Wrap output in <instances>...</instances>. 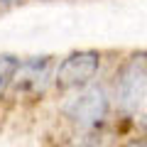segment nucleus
I'll return each instance as SVG.
<instances>
[{
  "mask_svg": "<svg viewBox=\"0 0 147 147\" xmlns=\"http://www.w3.org/2000/svg\"><path fill=\"white\" fill-rule=\"evenodd\" d=\"M125 147H147V142H137V140H135V142H127Z\"/></svg>",
  "mask_w": 147,
  "mask_h": 147,
  "instance_id": "nucleus-7",
  "label": "nucleus"
},
{
  "mask_svg": "<svg viewBox=\"0 0 147 147\" xmlns=\"http://www.w3.org/2000/svg\"><path fill=\"white\" fill-rule=\"evenodd\" d=\"M79 147H91V145H79Z\"/></svg>",
  "mask_w": 147,
  "mask_h": 147,
  "instance_id": "nucleus-8",
  "label": "nucleus"
},
{
  "mask_svg": "<svg viewBox=\"0 0 147 147\" xmlns=\"http://www.w3.org/2000/svg\"><path fill=\"white\" fill-rule=\"evenodd\" d=\"M17 66L20 61L12 57H0V96L7 91V86L15 81V74H17Z\"/></svg>",
  "mask_w": 147,
  "mask_h": 147,
  "instance_id": "nucleus-5",
  "label": "nucleus"
},
{
  "mask_svg": "<svg viewBox=\"0 0 147 147\" xmlns=\"http://www.w3.org/2000/svg\"><path fill=\"white\" fill-rule=\"evenodd\" d=\"M61 110H64V115L71 118L76 125L93 127V125H98L105 118V113H108V96H105V91L98 88V86H88V88L79 91L76 96H71V98L61 105Z\"/></svg>",
  "mask_w": 147,
  "mask_h": 147,
  "instance_id": "nucleus-1",
  "label": "nucleus"
},
{
  "mask_svg": "<svg viewBox=\"0 0 147 147\" xmlns=\"http://www.w3.org/2000/svg\"><path fill=\"white\" fill-rule=\"evenodd\" d=\"M145 86H147V59L145 57H132L120 69L118 81H115L118 105L123 110H137Z\"/></svg>",
  "mask_w": 147,
  "mask_h": 147,
  "instance_id": "nucleus-2",
  "label": "nucleus"
},
{
  "mask_svg": "<svg viewBox=\"0 0 147 147\" xmlns=\"http://www.w3.org/2000/svg\"><path fill=\"white\" fill-rule=\"evenodd\" d=\"M52 69H54V61L49 57H39V59H27L17 66V74H15V81L12 84L17 86V91H44V86L49 84L52 79Z\"/></svg>",
  "mask_w": 147,
  "mask_h": 147,
  "instance_id": "nucleus-4",
  "label": "nucleus"
},
{
  "mask_svg": "<svg viewBox=\"0 0 147 147\" xmlns=\"http://www.w3.org/2000/svg\"><path fill=\"white\" fill-rule=\"evenodd\" d=\"M137 110H140L142 115L147 118V86H145V91H142V98H140V105H137Z\"/></svg>",
  "mask_w": 147,
  "mask_h": 147,
  "instance_id": "nucleus-6",
  "label": "nucleus"
},
{
  "mask_svg": "<svg viewBox=\"0 0 147 147\" xmlns=\"http://www.w3.org/2000/svg\"><path fill=\"white\" fill-rule=\"evenodd\" d=\"M98 66H100V57L96 52H76L59 64V69L54 71V79L64 88L84 86L96 76Z\"/></svg>",
  "mask_w": 147,
  "mask_h": 147,
  "instance_id": "nucleus-3",
  "label": "nucleus"
}]
</instances>
